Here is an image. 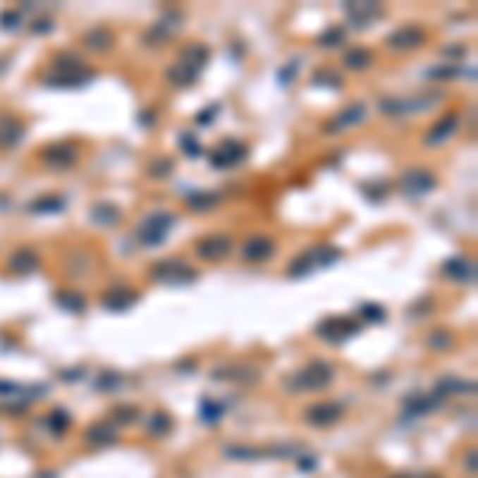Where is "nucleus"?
I'll use <instances>...</instances> for the list:
<instances>
[{
  "label": "nucleus",
  "mask_w": 478,
  "mask_h": 478,
  "mask_svg": "<svg viewBox=\"0 0 478 478\" xmlns=\"http://www.w3.org/2000/svg\"><path fill=\"white\" fill-rule=\"evenodd\" d=\"M220 418H223V405L204 398V402H201V421H204V424H217Z\"/></svg>",
  "instance_id": "nucleus-34"
},
{
  "label": "nucleus",
  "mask_w": 478,
  "mask_h": 478,
  "mask_svg": "<svg viewBox=\"0 0 478 478\" xmlns=\"http://www.w3.org/2000/svg\"><path fill=\"white\" fill-rule=\"evenodd\" d=\"M32 32H39V35L51 32V20H39V23H32Z\"/></svg>",
  "instance_id": "nucleus-48"
},
{
  "label": "nucleus",
  "mask_w": 478,
  "mask_h": 478,
  "mask_svg": "<svg viewBox=\"0 0 478 478\" xmlns=\"http://www.w3.org/2000/svg\"><path fill=\"white\" fill-rule=\"evenodd\" d=\"M99 389H102V392L121 389V376H118V373H102V376H99Z\"/></svg>",
  "instance_id": "nucleus-41"
},
{
  "label": "nucleus",
  "mask_w": 478,
  "mask_h": 478,
  "mask_svg": "<svg viewBox=\"0 0 478 478\" xmlns=\"http://www.w3.org/2000/svg\"><path fill=\"white\" fill-rule=\"evenodd\" d=\"M345 13L357 29H367L373 20L383 16V7H379V4H364V7H360V4H345Z\"/></svg>",
  "instance_id": "nucleus-20"
},
{
  "label": "nucleus",
  "mask_w": 478,
  "mask_h": 478,
  "mask_svg": "<svg viewBox=\"0 0 478 478\" xmlns=\"http://www.w3.org/2000/svg\"><path fill=\"white\" fill-rule=\"evenodd\" d=\"M150 278L157 284H169V287H185V284H195L198 281V271L188 268L182 259H163L150 268Z\"/></svg>",
  "instance_id": "nucleus-5"
},
{
  "label": "nucleus",
  "mask_w": 478,
  "mask_h": 478,
  "mask_svg": "<svg viewBox=\"0 0 478 478\" xmlns=\"http://www.w3.org/2000/svg\"><path fill=\"white\" fill-rule=\"evenodd\" d=\"M140 415H137V408H115V415H112V421L115 424H134V421H137Z\"/></svg>",
  "instance_id": "nucleus-39"
},
{
  "label": "nucleus",
  "mask_w": 478,
  "mask_h": 478,
  "mask_svg": "<svg viewBox=\"0 0 478 478\" xmlns=\"http://www.w3.org/2000/svg\"><path fill=\"white\" fill-rule=\"evenodd\" d=\"M198 259H207V262H223L226 255L233 252V239L226 233H211V236L198 239V246H195Z\"/></svg>",
  "instance_id": "nucleus-9"
},
{
  "label": "nucleus",
  "mask_w": 478,
  "mask_h": 478,
  "mask_svg": "<svg viewBox=\"0 0 478 478\" xmlns=\"http://www.w3.org/2000/svg\"><path fill=\"white\" fill-rule=\"evenodd\" d=\"M166 80H169V83H173V87H192V83H195V80H198V77H192V73H188L185 67L173 64V67H169V71H166Z\"/></svg>",
  "instance_id": "nucleus-35"
},
{
  "label": "nucleus",
  "mask_w": 478,
  "mask_h": 478,
  "mask_svg": "<svg viewBox=\"0 0 478 478\" xmlns=\"http://www.w3.org/2000/svg\"><path fill=\"white\" fill-rule=\"evenodd\" d=\"M87 440L93 446H109L115 443V424H109V421H96V424L87 427Z\"/></svg>",
  "instance_id": "nucleus-24"
},
{
  "label": "nucleus",
  "mask_w": 478,
  "mask_h": 478,
  "mask_svg": "<svg viewBox=\"0 0 478 478\" xmlns=\"http://www.w3.org/2000/svg\"><path fill=\"white\" fill-rule=\"evenodd\" d=\"M54 303L64 306L67 312H83L87 310V300L80 297V293H73V290H58L54 293Z\"/></svg>",
  "instance_id": "nucleus-30"
},
{
  "label": "nucleus",
  "mask_w": 478,
  "mask_h": 478,
  "mask_svg": "<svg viewBox=\"0 0 478 478\" xmlns=\"http://www.w3.org/2000/svg\"><path fill=\"white\" fill-rule=\"evenodd\" d=\"M179 144H182V150H185L192 159H195V157H201V144L192 137V134H182V137H179Z\"/></svg>",
  "instance_id": "nucleus-42"
},
{
  "label": "nucleus",
  "mask_w": 478,
  "mask_h": 478,
  "mask_svg": "<svg viewBox=\"0 0 478 478\" xmlns=\"http://www.w3.org/2000/svg\"><path fill=\"white\" fill-rule=\"evenodd\" d=\"M185 201H188V207L192 211H214L217 207V201H220V195H214V192H188L185 195Z\"/></svg>",
  "instance_id": "nucleus-27"
},
{
  "label": "nucleus",
  "mask_w": 478,
  "mask_h": 478,
  "mask_svg": "<svg viewBox=\"0 0 478 478\" xmlns=\"http://www.w3.org/2000/svg\"><path fill=\"white\" fill-rule=\"evenodd\" d=\"M357 310H360V319H364V322H386V310L379 303H360Z\"/></svg>",
  "instance_id": "nucleus-36"
},
{
  "label": "nucleus",
  "mask_w": 478,
  "mask_h": 478,
  "mask_svg": "<svg viewBox=\"0 0 478 478\" xmlns=\"http://www.w3.org/2000/svg\"><path fill=\"white\" fill-rule=\"evenodd\" d=\"M300 469H303V472L316 469V456H303V459H300Z\"/></svg>",
  "instance_id": "nucleus-49"
},
{
  "label": "nucleus",
  "mask_w": 478,
  "mask_h": 478,
  "mask_svg": "<svg viewBox=\"0 0 478 478\" xmlns=\"http://www.w3.org/2000/svg\"><path fill=\"white\" fill-rule=\"evenodd\" d=\"M274 239L271 236H265V233H255V236H249L246 243H243V259L246 262H268L274 255Z\"/></svg>",
  "instance_id": "nucleus-12"
},
{
  "label": "nucleus",
  "mask_w": 478,
  "mask_h": 478,
  "mask_svg": "<svg viewBox=\"0 0 478 478\" xmlns=\"http://www.w3.org/2000/svg\"><path fill=\"white\" fill-rule=\"evenodd\" d=\"M207 58H211V51H207L204 45H188L185 51H182V58L176 61L179 67H185L192 77H198L201 71H204V64H207Z\"/></svg>",
  "instance_id": "nucleus-21"
},
{
  "label": "nucleus",
  "mask_w": 478,
  "mask_h": 478,
  "mask_svg": "<svg viewBox=\"0 0 478 478\" xmlns=\"http://www.w3.org/2000/svg\"><path fill=\"white\" fill-rule=\"evenodd\" d=\"M345 42V29L341 26H329L326 32L319 35V45H341Z\"/></svg>",
  "instance_id": "nucleus-38"
},
{
  "label": "nucleus",
  "mask_w": 478,
  "mask_h": 478,
  "mask_svg": "<svg viewBox=\"0 0 478 478\" xmlns=\"http://www.w3.org/2000/svg\"><path fill=\"white\" fill-rule=\"evenodd\" d=\"M364 118H367V106L364 102H351V106H345L332 121H329L326 134H338V131H345V128H351V125H360Z\"/></svg>",
  "instance_id": "nucleus-15"
},
{
  "label": "nucleus",
  "mask_w": 478,
  "mask_h": 478,
  "mask_svg": "<svg viewBox=\"0 0 478 478\" xmlns=\"http://www.w3.org/2000/svg\"><path fill=\"white\" fill-rule=\"evenodd\" d=\"M373 64V51L370 48H351V51L345 54V67H351V71H364V67Z\"/></svg>",
  "instance_id": "nucleus-31"
},
{
  "label": "nucleus",
  "mask_w": 478,
  "mask_h": 478,
  "mask_svg": "<svg viewBox=\"0 0 478 478\" xmlns=\"http://www.w3.org/2000/svg\"><path fill=\"white\" fill-rule=\"evenodd\" d=\"M443 274L459 284H472L475 281V262L465 259V255H453V259L443 262Z\"/></svg>",
  "instance_id": "nucleus-18"
},
{
  "label": "nucleus",
  "mask_w": 478,
  "mask_h": 478,
  "mask_svg": "<svg viewBox=\"0 0 478 478\" xmlns=\"http://www.w3.org/2000/svg\"><path fill=\"white\" fill-rule=\"evenodd\" d=\"M45 392H48V386H42V383H39V389H29V386L13 383V379H0V396H7V398H23V402H29V398H39V396H45Z\"/></svg>",
  "instance_id": "nucleus-23"
},
{
  "label": "nucleus",
  "mask_w": 478,
  "mask_h": 478,
  "mask_svg": "<svg viewBox=\"0 0 478 478\" xmlns=\"http://www.w3.org/2000/svg\"><path fill=\"white\" fill-rule=\"evenodd\" d=\"M7 268L13 274H32L35 268H39V252H35V249H16L7 259Z\"/></svg>",
  "instance_id": "nucleus-22"
},
{
  "label": "nucleus",
  "mask_w": 478,
  "mask_h": 478,
  "mask_svg": "<svg viewBox=\"0 0 478 478\" xmlns=\"http://www.w3.org/2000/svg\"><path fill=\"white\" fill-rule=\"evenodd\" d=\"M137 300L140 297L134 290H128V287H112L109 293H102V306H106L109 312H128Z\"/></svg>",
  "instance_id": "nucleus-19"
},
{
  "label": "nucleus",
  "mask_w": 478,
  "mask_h": 478,
  "mask_svg": "<svg viewBox=\"0 0 478 478\" xmlns=\"http://www.w3.org/2000/svg\"><path fill=\"white\" fill-rule=\"evenodd\" d=\"M335 370L326 364V360H310L306 367H300L290 379H284V386L290 392H316V389H326L332 383Z\"/></svg>",
  "instance_id": "nucleus-3"
},
{
  "label": "nucleus",
  "mask_w": 478,
  "mask_h": 478,
  "mask_svg": "<svg viewBox=\"0 0 478 478\" xmlns=\"http://www.w3.org/2000/svg\"><path fill=\"white\" fill-rule=\"evenodd\" d=\"M93 220L96 223H102V226H115L121 220V211L115 204H96L93 207Z\"/></svg>",
  "instance_id": "nucleus-32"
},
{
  "label": "nucleus",
  "mask_w": 478,
  "mask_h": 478,
  "mask_svg": "<svg viewBox=\"0 0 478 478\" xmlns=\"http://www.w3.org/2000/svg\"><path fill=\"white\" fill-rule=\"evenodd\" d=\"M440 402H443V398H437V396H415L405 402V415L408 418H412V415H431Z\"/></svg>",
  "instance_id": "nucleus-26"
},
{
  "label": "nucleus",
  "mask_w": 478,
  "mask_h": 478,
  "mask_svg": "<svg viewBox=\"0 0 478 478\" xmlns=\"http://www.w3.org/2000/svg\"><path fill=\"white\" fill-rule=\"evenodd\" d=\"M360 332V322L357 319H348V316H329L322 319L316 326V335L322 341H329V345H338V341H348L351 335Z\"/></svg>",
  "instance_id": "nucleus-6"
},
{
  "label": "nucleus",
  "mask_w": 478,
  "mask_h": 478,
  "mask_svg": "<svg viewBox=\"0 0 478 478\" xmlns=\"http://www.w3.org/2000/svg\"><path fill=\"white\" fill-rule=\"evenodd\" d=\"M459 67H434V71H427V77L431 80H446V77H459Z\"/></svg>",
  "instance_id": "nucleus-43"
},
{
  "label": "nucleus",
  "mask_w": 478,
  "mask_h": 478,
  "mask_svg": "<svg viewBox=\"0 0 478 478\" xmlns=\"http://www.w3.org/2000/svg\"><path fill=\"white\" fill-rule=\"evenodd\" d=\"M150 173H153V176H169V173H173V163H169V159H163V163H153Z\"/></svg>",
  "instance_id": "nucleus-46"
},
{
  "label": "nucleus",
  "mask_w": 478,
  "mask_h": 478,
  "mask_svg": "<svg viewBox=\"0 0 478 478\" xmlns=\"http://www.w3.org/2000/svg\"><path fill=\"white\" fill-rule=\"evenodd\" d=\"M220 115V106H211V109H204V112L198 115V125H207V121H214Z\"/></svg>",
  "instance_id": "nucleus-47"
},
{
  "label": "nucleus",
  "mask_w": 478,
  "mask_h": 478,
  "mask_svg": "<svg viewBox=\"0 0 478 478\" xmlns=\"http://www.w3.org/2000/svg\"><path fill=\"white\" fill-rule=\"evenodd\" d=\"M23 134H26V125H23L16 115L0 112V150H13V147H20Z\"/></svg>",
  "instance_id": "nucleus-13"
},
{
  "label": "nucleus",
  "mask_w": 478,
  "mask_h": 478,
  "mask_svg": "<svg viewBox=\"0 0 478 478\" xmlns=\"http://www.w3.org/2000/svg\"><path fill=\"white\" fill-rule=\"evenodd\" d=\"M312 83H326V87H332V90H341V77L338 73H332V71H319Z\"/></svg>",
  "instance_id": "nucleus-40"
},
{
  "label": "nucleus",
  "mask_w": 478,
  "mask_h": 478,
  "mask_svg": "<svg viewBox=\"0 0 478 478\" xmlns=\"http://www.w3.org/2000/svg\"><path fill=\"white\" fill-rule=\"evenodd\" d=\"M341 262V249L335 246H316V249H306L303 255L287 265V278H306V274L319 271V268H332Z\"/></svg>",
  "instance_id": "nucleus-2"
},
{
  "label": "nucleus",
  "mask_w": 478,
  "mask_h": 478,
  "mask_svg": "<svg viewBox=\"0 0 478 478\" xmlns=\"http://www.w3.org/2000/svg\"><path fill=\"white\" fill-rule=\"evenodd\" d=\"M48 427H51L58 437H61V434H67V427H71V415H67L64 408H54L51 418H48Z\"/></svg>",
  "instance_id": "nucleus-37"
},
{
  "label": "nucleus",
  "mask_w": 478,
  "mask_h": 478,
  "mask_svg": "<svg viewBox=\"0 0 478 478\" xmlns=\"http://www.w3.org/2000/svg\"><path fill=\"white\" fill-rule=\"evenodd\" d=\"M437 102V96H418V99H383L379 109L386 115H412V112H421V109H431Z\"/></svg>",
  "instance_id": "nucleus-14"
},
{
  "label": "nucleus",
  "mask_w": 478,
  "mask_h": 478,
  "mask_svg": "<svg viewBox=\"0 0 478 478\" xmlns=\"http://www.w3.org/2000/svg\"><path fill=\"white\" fill-rule=\"evenodd\" d=\"M427 32L421 26H398L396 32H389V39H386V45L396 48V51H412V48L424 45Z\"/></svg>",
  "instance_id": "nucleus-11"
},
{
  "label": "nucleus",
  "mask_w": 478,
  "mask_h": 478,
  "mask_svg": "<svg viewBox=\"0 0 478 478\" xmlns=\"http://www.w3.org/2000/svg\"><path fill=\"white\" fill-rule=\"evenodd\" d=\"M42 163L51 169H71L77 166V144H48L42 147Z\"/></svg>",
  "instance_id": "nucleus-10"
},
{
  "label": "nucleus",
  "mask_w": 478,
  "mask_h": 478,
  "mask_svg": "<svg viewBox=\"0 0 478 478\" xmlns=\"http://www.w3.org/2000/svg\"><path fill=\"white\" fill-rule=\"evenodd\" d=\"M396 478H437V475H396Z\"/></svg>",
  "instance_id": "nucleus-50"
},
{
  "label": "nucleus",
  "mask_w": 478,
  "mask_h": 478,
  "mask_svg": "<svg viewBox=\"0 0 478 478\" xmlns=\"http://www.w3.org/2000/svg\"><path fill=\"white\" fill-rule=\"evenodd\" d=\"M398 188H402L405 198H424V195H431L434 188H437V176H434L431 169H408V173L398 179Z\"/></svg>",
  "instance_id": "nucleus-8"
},
{
  "label": "nucleus",
  "mask_w": 478,
  "mask_h": 478,
  "mask_svg": "<svg viewBox=\"0 0 478 478\" xmlns=\"http://www.w3.org/2000/svg\"><path fill=\"white\" fill-rule=\"evenodd\" d=\"M0 26L4 29H13V26H20V10H10V13H0Z\"/></svg>",
  "instance_id": "nucleus-44"
},
{
  "label": "nucleus",
  "mask_w": 478,
  "mask_h": 478,
  "mask_svg": "<svg viewBox=\"0 0 478 478\" xmlns=\"http://www.w3.org/2000/svg\"><path fill=\"white\" fill-rule=\"evenodd\" d=\"M246 157H249V147L243 144V140L226 137V140H220V144L214 147L207 159H211L214 169H236L239 163H246Z\"/></svg>",
  "instance_id": "nucleus-7"
},
{
  "label": "nucleus",
  "mask_w": 478,
  "mask_h": 478,
  "mask_svg": "<svg viewBox=\"0 0 478 478\" xmlns=\"http://www.w3.org/2000/svg\"><path fill=\"white\" fill-rule=\"evenodd\" d=\"M93 77H96V73L83 64V58H80V54L61 51L58 58H54V71L45 77V83H48V87H58V90H80V87H87Z\"/></svg>",
  "instance_id": "nucleus-1"
},
{
  "label": "nucleus",
  "mask_w": 478,
  "mask_h": 478,
  "mask_svg": "<svg viewBox=\"0 0 478 478\" xmlns=\"http://www.w3.org/2000/svg\"><path fill=\"white\" fill-rule=\"evenodd\" d=\"M450 345H453L450 332H434V338H431V348H450Z\"/></svg>",
  "instance_id": "nucleus-45"
},
{
  "label": "nucleus",
  "mask_w": 478,
  "mask_h": 478,
  "mask_svg": "<svg viewBox=\"0 0 478 478\" xmlns=\"http://www.w3.org/2000/svg\"><path fill=\"white\" fill-rule=\"evenodd\" d=\"M459 121H462V118H459V112H446L443 118H440L437 125L427 131L424 144H427V147H437V144H443V140H450L453 134L459 131Z\"/></svg>",
  "instance_id": "nucleus-17"
},
{
  "label": "nucleus",
  "mask_w": 478,
  "mask_h": 478,
  "mask_svg": "<svg viewBox=\"0 0 478 478\" xmlns=\"http://www.w3.org/2000/svg\"><path fill=\"white\" fill-rule=\"evenodd\" d=\"M29 211H32V214H61V211H64V198H58V195L35 198L32 204H29Z\"/></svg>",
  "instance_id": "nucleus-29"
},
{
  "label": "nucleus",
  "mask_w": 478,
  "mask_h": 478,
  "mask_svg": "<svg viewBox=\"0 0 478 478\" xmlns=\"http://www.w3.org/2000/svg\"><path fill=\"white\" fill-rule=\"evenodd\" d=\"M453 392H475V383H469V379H453V376H446V379H437V389H434V396L437 398H443V396H453Z\"/></svg>",
  "instance_id": "nucleus-25"
},
{
  "label": "nucleus",
  "mask_w": 478,
  "mask_h": 478,
  "mask_svg": "<svg viewBox=\"0 0 478 478\" xmlns=\"http://www.w3.org/2000/svg\"><path fill=\"white\" fill-rule=\"evenodd\" d=\"M83 45H87L90 51H109V48H112V35H109V29H90V32L83 35Z\"/></svg>",
  "instance_id": "nucleus-28"
},
{
  "label": "nucleus",
  "mask_w": 478,
  "mask_h": 478,
  "mask_svg": "<svg viewBox=\"0 0 478 478\" xmlns=\"http://www.w3.org/2000/svg\"><path fill=\"white\" fill-rule=\"evenodd\" d=\"M176 226V214L173 211H153L144 217V223L137 226V233H134V239H137L140 246L153 249L159 246V243H166L169 230Z\"/></svg>",
  "instance_id": "nucleus-4"
},
{
  "label": "nucleus",
  "mask_w": 478,
  "mask_h": 478,
  "mask_svg": "<svg viewBox=\"0 0 478 478\" xmlns=\"http://www.w3.org/2000/svg\"><path fill=\"white\" fill-rule=\"evenodd\" d=\"M341 415L345 412H341L338 402H322V405L306 408V421H310L312 427H332L341 421Z\"/></svg>",
  "instance_id": "nucleus-16"
},
{
  "label": "nucleus",
  "mask_w": 478,
  "mask_h": 478,
  "mask_svg": "<svg viewBox=\"0 0 478 478\" xmlns=\"http://www.w3.org/2000/svg\"><path fill=\"white\" fill-rule=\"evenodd\" d=\"M169 431H173V418H169L166 412H157L150 418V424H147V434H150V437H166Z\"/></svg>",
  "instance_id": "nucleus-33"
}]
</instances>
